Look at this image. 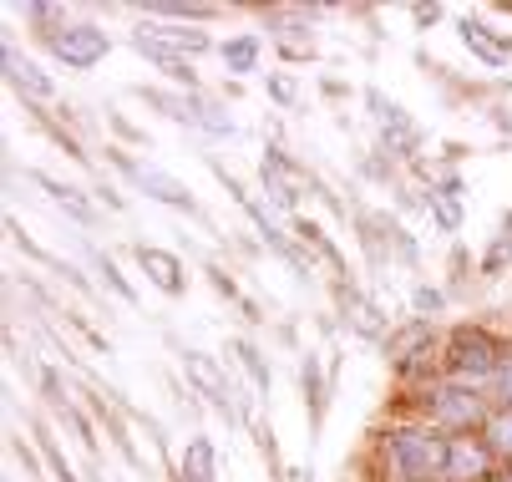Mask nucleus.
Here are the masks:
<instances>
[{"label": "nucleus", "mask_w": 512, "mask_h": 482, "mask_svg": "<svg viewBox=\"0 0 512 482\" xmlns=\"http://www.w3.org/2000/svg\"><path fill=\"white\" fill-rule=\"evenodd\" d=\"M447 447L452 442L431 437V432H396L391 437V462L406 477H431V472H447Z\"/></svg>", "instance_id": "obj_1"}, {"label": "nucleus", "mask_w": 512, "mask_h": 482, "mask_svg": "<svg viewBox=\"0 0 512 482\" xmlns=\"http://www.w3.org/2000/svg\"><path fill=\"white\" fill-rule=\"evenodd\" d=\"M497 346L487 330H457L452 335V371L462 381H482V376H497Z\"/></svg>", "instance_id": "obj_2"}, {"label": "nucleus", "mask_w": 512, "mask_h": 482, "mask_svg": "<svg viewBox=\"0 0 512 482\" xmlns=\"http://www.w3.org/2000/svg\"><path fill=\"white\" fill-rule=\"evenodd\" d=\"M51 46H56V56L66 61V66H77V72H87V66H97L102 56H107V31L102 26H61V31H51Z\"/></svg>", "instance_id": "obj_3"}, {"label": "nucleus", "mask_w": 512, "mask_h": 482, "mask_svg": "<svg viewBox=\"0 0 512 482\" xmlns=\"http://www.w3.org/2000/svg\"><path fill=\"white\" fill-rule=\"evenodd\" d=\"M183 371H188V381L213 401V406H224V411H234V386H229V376L213 366V356H198V351H188L183 356Z\"/></svg>", "instance_id": "obj_4"}, {"label": "nucleus", "mask_w": 512, "mask_h": 482, "mask_svg": "<svg viewBox=\"0 0 512 482\" xmlns=\"http://www.w3.org/2000/svg\"><path fill=\"white\" fill-rule=\"evenodd\" d=\"M137 264L148 269V280H153L163 295H183V264H178L168 249H148V244H142V249H137Z\"/></svg>", "instance_id": "obj_5"}, {"label": "nucleus", "mask_w": 512, "mask_h": 482, "mask_svg": "<svg viewBox=\"0 0 512 482\" xmlns=\"http://www.w3.org/2000/svg\"><path fill=\"white\" fill-rule=\"evenodd\" d=\"M447 477L452 482H482L487 477V452L472 442V437H457L447 447Z\"/></svg>", "instance_id": "obj_6"}, {"label": "nucleus", "mask_w": 512, "mask_h": 482, "mask_svg": "<svg viewBox=\"0 0 512 482\" xmlns=\"http://www.w3.org/2000/svg\"><path fill=\"white\" fill-rule=\"evenodd\" d=\"M132 178L148 188V198H158V203H173V209H188L193 214V193L173 178V173H163V168H132Z\"/></svg>", "instance_id": "obj_7"}, {"label": "nucleus", "mask_w": 512, "mask_h": 482, "mask_svg": "<svg viewBox=\"0 0 512 482\" xmlns=\"http://www.w3.org/2000/svg\"><path fill=\"white\" fill-rule=\"evenodd\" d=\"M431 417L442 422V427H472V422L482 417V406H477V396H467V391H436Z\"/></svg>", "instance_id": "obj_8"}, {"label": "nucleus", "mask_w": 512, "mask_h": 482, "mask_svg": "<svg viewBox=\"0 0 512 482\" xmlns=\"http://www.w3.org/2000/svg\"><path fill=\"white\" fill-rule=\"evenodd\" d=\"M137 36H142V41H153V46H163V51H203V46H208L203 31H188V26H158V21H148Z\"/></svg>", "instance_id": "obj_9"}, {"label": "nucleus", "mask_w": 512, "mask_h": 482, "mask_svg": "<svg viewBox=\"0 0 512 482\" xmlns=\"http://www.w3.org/2000/svg\"><path fill=\"white\" fill-rule=\"evenodd\" d=\"M6 66H11V82L21 87V92H31V97H51L56 87H51V77H41L31 61H21L16 51H6Z\"/></svg>", "instance_id": "obj_10"}, {"label": "nucleus", "mask_w": 512, "mask_h": 482, "mask_svg": "<svg viewBox=\"0 0 512 482\" xmlns=\"http://www.w3.org/2000/svg\"><path fill=\"white\" fill-rule=\"evenodd\" d=\"M183 477L188 482H213V442L208 437H193L188 452H183Z\"/></svg>", "instance_id": "obj_11"}, {"label": "nucleus", "mask_w": 512, "mask_h": 482, "mask_svg": "<svg viewBox=\"0 0 512 482\" xmlns=\"http://www.w3.org/2000/svg\"><path fill=\"white\" fill-rule=\"evenodd\" d=\"M462 41H467L482 61H492V66H502V61H507V46H502V41H492V36H487V26H477V21H462Z\"/></svg>", "instance_id": "obj_12"}, {"label": "nucleus", "mask_w": 512, "mask_h": 482, "mask_svg": "<svg viewBox=\"0 0 512 482\" xmlns=\"http://www.w3.org/2000/svg\"><path fill=\"white\" fill-rule=\"evenodd\" d=\"M137 51L148 56V61H158V66H163V72H168L173 82H188V87H193V72L183 66V56H173V51H163V46H153V41H142V36H137Z\"/></svg>", "instance_id": "obj_13"}, {"label": "nucleus", "mask_w": 512, "mask_h": 482, "mask_svg": "<svg viewBox=\"0 0 512 482\" xmlns=\"http://www.w3.org/2000/svg\"><path fill=\"white\" fill-rule=\"evenodd\" d=\"M345 320H350L360 335H381V330H386L381 315H376V305H365L360 295H345Z\"/></svg>", "instance_id": "obj_14"}, {"label": "nucleus", "mask_w": 512, "mask_h": 482, "mask_svg": "<svg viewBox=\"0 0 512 482\" xmlns=\"http://www.w3.org/2000/svg\"><path fill=\"white\" fill-rule=\"evenodd\" d=\"M224 61H229V72H254V61H259V41L254 36H239L224 46Z\"/></svg>", "instance_id": "obj_15"}, {"label": "nucleus", "mask_w": 512, "mask_h": 482, "mask_svg": "<svg viewBox=\"0 0 512 482\" xmlns=\"http://www.w3.org/2000/svg\"><path fill=\"white\" fill-rule=\"evenodd\" d=\"M426 335H431V325H411V330H401V335L391 340V356H401V361H406V356H411V351L421 346Z\"/></svg>", "instance_id": "obj_16"}, {"label": "nucleus", "mask_w": 512, "mask_h": 482, "mask_svg": "<svg viewBox=\"0 0 512 482\" xmlns=\"http://www.w3.org/2000/svg\"><path fill=\"white\" fill-rule=\"evenodd\" d=\"M487 432H492V447L512 457V411H502V417H497V422H492Z\"/></svg>", "instance_id": "obj_17"}, {"label": "nucleus", "mask_w": 512, "mask_h": 482, "mask_svg": "<svg viewBox=\"0 0 512 482\" xmlns=\"http://www.w3.org/2000/svg\"><path fill=\"white\" fill-rule=\"evenodd\" d=\"M431 209H436V219H442V229H457V224H462L457 203H452V198H442V193H431Z\"/></svg>", "instance_id": "obj_18"}, {"label": "nucleus", "mask_w": 512, "mask_h": 482, "mask_svg": "<svg viewBox=\"0 0 512 482\" xmlns=\"http://www.w3.org/2000/svg\"><path fill=\"white\" fill-rule=\"evenodd\" d=\"M239 356H244V366L254 371V381H259V386L269 391V371H264V361H259V351H254V346H239Z\"/></svg>", "instance_id": "obj_19"}, {"label": "nucleus", "mask_w": 512, "mask_h": 482, "mask_svg": "<svg viewBox=\"0 0 512 482\" xmlns=\"http://www.w3.org/2000/svg\"><path fill=\"white\" fill-rule=\"evenodd\" d=\"M497 396H502V401L512 406V356H507V361L497 366Z\"/></svg>", "instance_id": "obj_20"}, {"label": "nucleus", "mask_w": 512, "mask_h": 482, "mask_svg": "<svg viewBox=\"0 0 512 482\" xmlns=\"http://www.w3.org/2000/svg\"><path fill=\"white\" fill-rule=\"evenodd\" d=\"M416 310H421V315H436V310H442V295L421 285V290H416Z\"/></svg>", "instance_id": "obj_21"}, {"label": "nucleus", "mask_w": 512, "mask_h": 482, "mask_svg": "<svg viewBox=\"0 0 512 482\" xmlns=\"http://www.w3.org/2000/svg\"><path fill=\"white\" fill-rule=\"evenodd\" d=\"M269 92H274L279 102H289V97H295V87H289V82H269Z\"/></svg>", "instance_id": "obj_22"}]
</instances>
